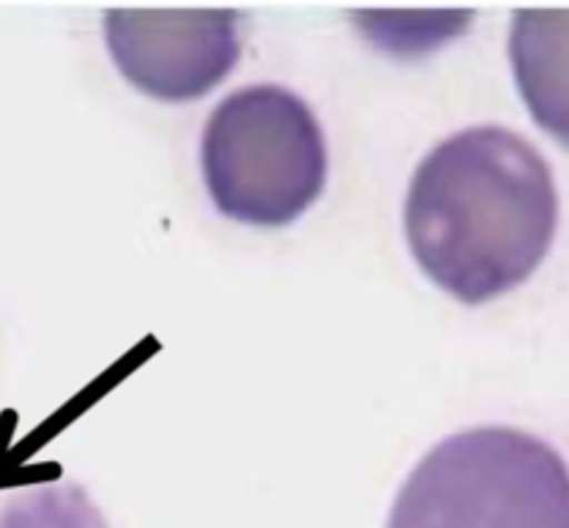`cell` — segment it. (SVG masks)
<instances>
[{"mask_svg":"<svg viewBox=\"0 0 569 528\" xmlns=\"http://www.w3.org/2000/svg\"><path fill=\"white\" fill-rule=\"evenodd\" d=\"M559 226V192L545 156L520 133L481 126L422 159L406 198L417 265L461 303H487L528 281Z\"/></svg>","mask_w":569,"mask_h":528,"instance_id":"6da1fadb","label":"cell"},{"mask_svg":"<svg viewBox=\"0 0 569 528\" xmlns=\"http://www.w3.org/2000/svg\"><path fill=\"white\" fill-rule=\"evenodd\" d=\"M387 528H569V470L533 434L470 428L411 470Z\"/></svg>","mask_w":569,"mask_h":528,"instance_id":"7a4b0ae2","label":"cell"},{"mask_svg":"<svg viewBox=\"0 0 569 528\" xmlns=\"http://www.w3.org/2000/svg\"><path fill=\"white\" fill-rule=\"evenodd\" d=\"M206 189L220 215L283 228L306 215L328 178V148L309 106L276 83L228 94L203 131Z\"/></svg>","mask_w":569,"mask_h":528,"instance_id":"3957f363","label":"cell"},{"mask_svg":"<svg viewBox=\"0 0 569 528\" xmlns=\"http://www.w3.org/2000/svg\"><path fill=\"white\" fill-rule=\"evenodd\" d=\"M242 14L233 9H114L106 44L122 76L156 100L187 103L209 94L237 67Z\"/></svg>","mask_w":569,"mask_h":528,"instance_id":"277c9868","label":"cell"},{"mask_svg":"<svg viewBox=\"0 0 569 528\" xmlns=\"http://www.w3.org/2000/svg\"><path fill=\"white\" fill-rule=\"evenodd\" d=\"M509 56L531 117L569 148V9L517 11Z\"/></svg>","mask_w":569,"mask_h":528,"instance_id":"5b68a950","label":"cell"}]
</instances>
